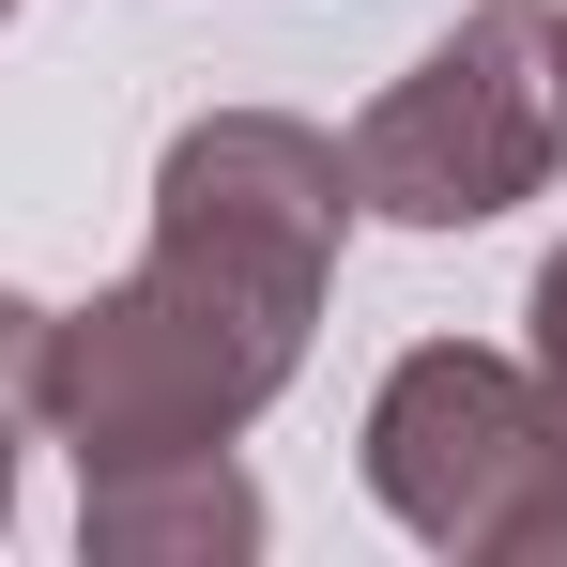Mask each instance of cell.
Instances as JSON below:
<instances>
[{
  "instance_id": "5b68a950",
  "label": "cell",
  "mask_w": 567,
  "mask_h": 567,
  "mask_svg": "<svg viewBox=\"0 0 567 567\" xmlns=\"http://www.w3.org/2000/svg\"><path fill=\"white\" fill-rule=\"evenodd\" d=\"M47 338H62V307L0 291V537H16V461L47 445Z\"/></svg>"
},
{
  "instance_id": "52a82bcc",
  "label": "cell",
  "mask_w": 567,
  "mask_h": 567,
  "mask_svg": "<svg viewBox=\"0 0 567 567\" xmlns=\"http://www.w3.org/2000/svg\"><path fill=\"white\" fill-rule=\"evenodd\" d=\"M537 47H553V138H567V16H553V31H537Z\"/></svg>"
},
{
  "instance_id": "6da1fadb",
  "label": "cell",
  "mask_w": 567,
  "mask_h": 567,
  "mask_svg": "<svg viewBox=\"0 0 567 567\" xmlns=\"http://www.w3.org/2000/svg\"><path fill=\"white\" fill-rule=\"evenodd\" d=\"M338 246H353V154L291 107H199L154 154L138 277L62 307L47 338V430L78 445V475L246 445L322 338Z\"/></svg>"
},
{
  "instance_id": "8992f818",
  "label": "cell",
  "mask_w": 567,
  "mask_h": 567,
  "mask_svg": "<svg viewBox=\"0 0 567 567\" xmlns=\"http://www.w3.org/2000/svg\"><path fill=\"white\" fill-rule=\"evenodd\" d=\"M522 369H537V383L567 399V246L537 261V291H522Z\"/></svg>"
},
{
  "instance_id": "3957f363",
  "label": "cell",
  "mask_w": 567,
  "mask_h": 567,
  "mask_svg": "<svg viewBox=\"0 0 567 567\" xmlns=\"http://www.w3.org/2000/svg\"><path fill=\"white\" fill-rule=\"evenodd\" d=\"M537 31H553L537 0H475L445 47H414L369 93V123L338 138L353 154V215H383V230H491L506 199L553 185L567 138H553V47Z\"/></svg>"
},
{
  "instance_id": "277c9868",
  "label": "cell",
  "mask_w": 567,
  "mask_h": 567,
  "mask_svg": "<svg viewBox=\"0 0 567 567\" xmlns=\"http://www.w3.org/2000/svg\"><path fill=\"white\" fill-rule=\"evenodd\" d=\"M78 553L93 567H246L261 553V491H246L230 445L107 461V475H78Z\"/></svg>"
},
{
  "instance_id": "7a4b0ae2",
  "label": "cell",
  "mask_w": 567,
  "mask_h": 567,
  "mask_svg": "<svg viewBox=\"0 0 567 567\" xmlns=\"http://www.w3.org/2000/svg\"><path fill=\"white\" fill-rule=\"evenodd\" d=\"M369 491L461 567H567V399L491 338H414L369 399Z\"/></svg>"
},
{
  "instance_id": "ba28073f",
  "label": "cell",
  "mask_w": 567,
  "mask_h": 567,
  "mask_svg": "<svg viewBox=\"0 0 567 567\" xmlns=\"http://www.w3.org/2000/svg\"><path fill=\"white\" fill-rule=\"evenodd\" d=\"M0 16H16V0H0Z\"/></svg>"
}]
</instances>
